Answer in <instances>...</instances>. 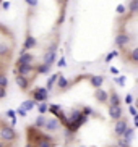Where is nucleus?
Returning <instances> with one entry per match:
<instances>
[{"label":"nucleus","instance_id":"nucleus-1","mask_svg":"<svg viewBox=\"0 0 138 147\" xmlns=\"http://www.w3.org/2000/svg\"><path fill=\"white\" fill-rule=\"evenodd\" d=\"M15 138H16V133H15V129H13L12 126H3L0 129V139H3V141H13Z\"/></svg>","mask_w":138,"mask_h":147},{"label":"nucleus","instance_id":"nucleus-2","mask_svg":"<svg viewBox=\"0 0 138 147\" xmlns=\"http://www.w3.org/2000/svg\"><path fill=\"white\" fill-rule=\"evenodd\" d=\"M33 95H34V100H36V102H44V100H47L49 89H47V87H38Z\"/></svg>","mask_w":138,"mask_h":147},{"label":"nucleus","instance_id":"nucleus-3","mask_svg":"<svg viewBox=\"0 0 138 147\" xmlns=\"http://www.w3.org/2000/svg\"><path fill=\"white\" fill-rule=\"evenodd\" d=\"M54 61H55V45H52L49 49V52L46 53V57H44V63L46 65H52Z\"/></svg>","mask_w":138,"mask_h":147},{"label":"nucleus","instance_id":"nucleus-4","mask_svg":"<svg viewBox=\"0 0 138 147\" xmlns=\"http://www.w3.org/2000/svg\"><path fill=\"white\" fill-rule=\"evenodd\" d=\"M109 115H111V118H114V120H119V118L122 117V107L120 105H111Z\"/></svg>","mask_w":138,"mask_h":147},{"label":"nucleus","instance_id":"nucleus-5","mask_svg":"<svg viewBox=\"0 0 138 147\" xmlns=\"http://www.w3.org/2000/svg\"><path fill=\"white\" fill-rule=\"evenodd\" d=\"M59 126H60V123H59L57 118H49V120H46V123H44V128H47L49 131H57Z\"/></svg>","mask_w":138,"mask_h":147},{"label":"nucleus","instance_id":"nucleus-6","mask_svg":"<svg viewBox=\"0 0 138 147\" xmlns=\"http://www.w3.org/2000/svg\"><path fill=\"white\" fill-rule=\"evenodd\" d=\"M33 60H34L33 53H29V52H21V55H20V60H18V63H20V65H21V63H31Z\"/></svg>","mask_w":138,"mask_h":147},{"label":"nucleus","instance_id":"nucleus-7","mask_svg":"<svg viewBox=\"0 0 138 147\" xmlns=\"http://www.w3.org/2000/svg\"><path fill=\"white\" fill-rule=\"evenodd\" d=\"M33 69H34V68L31 66V63H21V65L18 66V71H20V74H23V76L29 74Z\"/></svg>","mask_w":138,"mask_h":147},{"label":"nucleus","instance_id":"nucleus-8","mask_svg":"<svg viewBox=\"0 0 138 147\" xmlns=\"http://www.w3.org/2000/svg\"><path fill=\"white\" fill-rule=\"evenodd\" d=\"M128 128V125H127V121H119L115 125V128H114V131H115V134L117 136H122L124 134V131Z\"/></svg>","mask_w":138,"mask_h":147},{"label":"nucleus","instance_id":"nucleus-9","mask_svg":"<svg viewBox=\"0 0 138 147\" xmlns=\"http://www.w3.org/2000/svg\"><path fill=\"white\" fill-rule=\"evenodd\" d=\"M36 45V39L33 37V36H28L25 40V47H23V52H26V50H29V49H33Z\"/></svg>","mask_w":138,"mask_h":147},{"label":"nucleus","instance_id":"nucleus-10","mask_svg":"<svg viewBox=\"0 0 138 147\" xmlns=\"http://www.w3.org/2000/svg\"><path fill=\"white\" fill-rule=\"evenodd\" d=\"M115 42H117V45H119V47H124V45H127V44H128V36H127V34H119L115 37Z\"/></svg>","mask_w":138,"mask_h":147},{"label":"nucleus","instance_id":"nucleus-11","mask_svg":"<svg viewBox=\"0 0 138 147\" xmlns=\"http://www.w3.org/2000/svg\"><path fill=\"white\" fill-rule=\"evenodd\" d=\"M57 86L60 87V89H65V87L68 86V81H67V78H65V76H62V74H59V76H57Z\"/></svg>","mask_w":138,"mask_h":147},{"label":"nucleus","instance_id":"nucleus-12","mask_svg":"<svg viewBox=\"0 0 138 147\" xmlns=\"http://www.w3.org/2000/svg\"><path fill=\"white\" fill-rule=\"evenodd\" d=\"M16 84L21 87V89H26V87H28V79H26L23 74H18L16 76Z\"/></svg>","mask_w":138,"mask_h":147},{"label":"nucleus","instance_id":"nucleus-13","mask_svg":"<svg viewBox=\"0 0 138 147\" xmlns=\"http://www.w3.org/2000/svg\"><path fill=\"white\" fill-rule=\"evenodd\" d=\"M96 97H98V99L101 100V102H106V100H107V97H109V94L106 91H102V89H99V87H98V92H96Z\"/></svg>","mask_w":138,"mask_h":147},{"label":"nucleus","instance_id":"nucleus-14","mask_svg":"<svg viewBox=\"0 0 138 147\" xmlns=\"http://www.w3.org/2000/svg\"><path fill=\"white\" fill-rule=\"evenodd\" d=\"M102 81H104L102 76H91V84H93L94 87H101Z\"/></svg>","mask_w":138,"mask_h":147},{"label":"nucleus","instance_id":"nucleus-15","mask_svg":"<svg viewBox=\"0 0 138 147\" xmlns=\"http://www.w3.org/2000/svg\"><path fill=\"white\" fill-rule=\"evenodd\" d=\"M107 99H109V102H111V105H120V99H119V95H117L115 92H112Z\"/></svg>","mask_w":138,"mask_h":147},{"label":"nucleus","instance_id":"nucleus-16","mask_svg":"<svg viewBox=\"0 0 138 147\" xmlns=\"http://www.w3.org/2000/svg\"><path fill=\"white\" fill-rule=\"evenodd\" d=\"M122 136H124V139H125L127 142H130V141H132V138H133V129H132V128H127V129L124 131V134H122Z\"/></svg>","mask_w":138,"mask_h":147},{"label":"nucleus","instance_id":"nucleus-17","mask_svg":"<svg viewBox=\"0 0 138 147\" xmlns=\"http://www.w3.org/2000/svg\"><path fill=\"white\" fill-rule=\"evenodd\" d=\"M34 105H36V100H26L21 107L25 108V110H31V108H34Z\"/></svg>","mask_w":138,"mask_h":147},{"label":"nucleus","instance_id":"nucleus-18","mask_svg":"<svg viewBox=\"0 0 138 147\" xmlns=\"http://www.w3.org/2000/svg\"><path fill=\"white\" fill-rule=\"evenodd\" d=\"M7 117L10 118V121H12V126L16 125V117H15V110H8L7 112Z\"/></svg>","mask_w":138,"mask_h":147},{"label":"nucleus","instance_id":"nucleus-19","mask_svg":"<svg viewBox=\"0 0 138 147\" xmlns=\"http://www.w3.org/2000/svg\"><path fill=\"white\" fill-rule=\"evenodd\" d=\"M44 123H46V118H44V115H41V117L34 121V126L36 128H44Z\"/></svg>","mask_w":138,"mask_h":147},{"label":"nucleus","instance_id":"nucleus-20","mask_svg":"<svg viewBox=\"0 0 138 147\" xmlns=\"http://www.w3.org/2000/svg\"><path fill=\"white\" fill-rule=\"evenodd\" d=\"M47 110H49L51 113H54V115H55V113L59 112V110H62V107H60V105H49Z\"/></svg>","mask_w":138,"mask_h":147},{"label":"nucleus","instance_id":"nucleus-21","mask_svg":"<svg viewBox=\"0 0 138 147\" xmlns=\"http://www.w3.org/2000/svg\"><path fill=\"white\" fill-rule=\"evenodd\" d=\"M8 86V79L5 74H0V87H7Z\"/></svg>","mask_w":138,"mask_h":147},{"label":"nucleus","instance_id":"nucleus-22","mask_svg":"<svg viewBox=\"0 0 138 147\" xmlns=\"http://www.w3.org/2000/svg\"><path fill=\"white\" fill-rule=\"evenodd\" d=\"M137 8H138V2L137 0H132V3H130V11H132V13H137Z\"/></svg>","mask_w":138,"mask_h":147},{"label":"nucleus","instance_id":"nucleus-23","mask_svg":"<svg viewBox=\"0 0 138 147\" xmlns=\"http://www.w3.org/2000/svg\"><path fill=\"white\" fill-rule=\"evenodd\" d=\"M57 76H59V74H52L51 78H49V81H47V89H51V87H52V84H54V82H55Z\"/></svg>","mask_w":138,"mask_h":147},{"label":"nucleus","instance_id":"nucleus-24","mask_svg":"<svg viewBox=\"0 0 138 147\" xmlns=\"http://www.w3.org/2000/svg\"><path fill=\"white\" fill-rule=\"evenodd\" d=\"M38 108H39V113H46L47 112V104H46V102H41Z\"/></svg>","mask_w":138,"mask_h":147},{"label":"nucleus","instance_id":"nucleus-25","mask_svg":"<svg viewBox=\"0 0 138 147\" xmlns=\"http://www.w3.org/2000/svg\"><path fill=\"white\" fill-rule=\"evenodd\" d=\"M49 69H51V65H46V63H44L42 66H39V68H38V71H39V73H47Z\"/></svg>","mask_w":138,"mask_h":147},{"label":"nucleus","instance_id":"nucleus-26","mask_svg":"<svg viewBox=\"0 0 138 147\" xmlns=\"http://www.w3.org/2000/svg\"><path fill=\"white\" fill-rule=\"evenodd\" d=\"M39 146L41 147H52L51 142H49V139H41V141H39Z\"/></svg>","mask_w":138,"mask_h":147},{"label":"nucleus","instance_id":"nucleus-27","mask_svg":"<svg viewBox=\"0 0 138 147\" xmlns=\"http://www.w3.org/2000/svg\"><path fill=\"white\" fill-rule=\"evenodd\" d=\"M80 115H81V112H78V110H73V112H72V117H70V121L77 120V118L80 117Z\"/></svg>","mask_w":138,"mask_h":147},{"label":"nucleus","instance_id":"nucleus-28","mask_svg":"<svg viewBox=\"0 0 138 147\" xmlns=\"http://www.w3.org/2000/svg\"><path fill=\"white\" fill-rule=\"evenodd\" d=\"M115 57H117V52H115V50H112L111 53H107V57H106V61H111L112 58H115Z\"/></svg>","mask_w":138,"mask_h":147},{"label":"nucleus","instance_id":"nucleus-29","mask_svg":"<svg viewBox=\"0 0 138 147\" xmlns=\"http://www.w3.org/2000/svg\"><path fill=\"white\" fill-rule=\"evenodd\" d=\"M26 112H28V110H25L23 107H20V108L16 110V112H15V113H18V115H21V117H26V115H28Z\"/></svg>","mask_w":138,"mask_h":147},{"label":"nucleus","instance_id":"nucleus-30","mask_svg":"<svg viewBox=\"0 0 138 147\" xmlns=\"http://www.w3.org/2000/svg\"><path fill=\"white\" fill-rule=\"evenodd\" d=\"M10 49L7 45H0V55H5V53H8Z\"/></svg>","mask_w":138,"mask_h":147},{"label":"nucleus","instance_id":"nucleus-31","mask_svg":"<svg viewBox=\"0 0 138 147\" xmlns=\"http://www.w3.org/2000/svg\"><path fill=\"white\" fill-rule=\"evenodd\" d=\"M115 82H117V84H120V86H124V84H125V76H120V78H115Z\"/></svg>","mask_w":138,"mask_h":147},{"label":"nucleus","instance_id":"nucleus-32","mask_svg":"<svg viewBox=\"0 0 138 147\" xmlns=\"http://www.w3.org/2000/svg\"><path fill=\"white\" fill-rule=\"evenodd\" d=\"M91 113H93V108H91V107H85V110H83V115H86V117H88V115H91Z\"/></svg>","mask_w":138,"mask_h":147},{"label":"nucleus","instance_id":"nucleus-33","mask_svg":"<svg viewBox=\"0 0 138 147\" xmlns=\"http://www.w3.org/2000/svg\"><path fill=\"white\" fill-rule=\"evenodd\" d=\"M132 60H133V61L138 60V50H137V49H135L133 52H132Z\"/></svg>","mask_w":138,"mask_h":147},{"label":"nucleus","instance_id":"nucleus-34","mask_svg":"<svg viewBox=\"0 0 138 147\" xmlns=\"http://www.w3.org/2000/svg\"><path fill=\"white\" fill-rule=\"evenodd\" d=\"M117 13H125V7H124V5H119V7H117Z\"/></svg>","mask_w":138,"mask_h":147},{"label":"nucleus","instance_id":"nucleus-35","mask_svg":"<svg viewBox=\"0 0 138 147\" xmlns=\"http://www.w3.org/2000/svg\"><path fill=\"white\" fill-rule=\"evenodd\" d=\"M25 2L28 5H31V7H36V5H38V0H25Z\"/></svg>","mask_w":138,"mask_h":147},{"label":"nucleus","instance_id":"nucleus-36","mask_svg":"<svg viewBox=\"0 0 138 147\" xmlns=\"http://www.w3.org/2000/svg\"><path fill=\"white\" fill-rule=\"evenodd\" d=\"M125 102H127V104H128V105H132V102H133V97H132V95H127V97H125Z\"/></svg>","mask_w":138,"mask_h":147},{"label":"nucleus","instance_id":"nucleus-37","mask_svg":"<svg viewBox=\"0 0 138 147\" xmlns=\"http://www.w3.org/2000/svg\"><path fill=\"white\" fill-rule=\"evenodd\" d=\"M57 65H59V68H64L65 66V58H60V60L57 61Z\"/></svg>","mask_w":138,"mask_h":147},{"label":"nucleus","instance_id":"nucleus-38","mask_svg":"<svg viewBox=\"0 0 138 147\" xmlns=\"http://www.w3.org/2000/svg\"><path fill=\"white\" fill-rule=\"evenodd\" d=\"M128 110H130V113H132L133 117H135V115H137V108H135L133 105H130V108H128Z\"/></svg>","mask_w":138,"mask_h":147},{"label":"nucleus","instance_id":"nucleus-39","mask_svg":"<svg viewBox=\"0 0 138 147\" xmlns=\"http://www.w3.org/2000/svg\"><path fill=\"white\" fill-rule=\"evenodd\" d=\"M5 94H7V92H5V87H0V99H3Z\"/></svg>","mask_w":138,"mask_h":147},{"label":"nucleus","instance_id":"nucleus-40","mask_svg":"<svg viewBox=\"0 0 138 147\" xmlns=\"http://www.w3.org/2000/svg\"><path fill=\"white\" fill-rule=\"evenodd\" d=\"M2 7H3L5 10H8L10 8V2H3V5H2Z\"/></svg>","mask_w":138,"mask_h":147},{"label":"nucleus","instance_id":"nucleus-41","mask_svg":"<svg viewBox=\"0 0 138 147\" xmlns=\"http://www.w3.org/2000/svg\"><path fill=\"white\" fill-rule=\"evenodd\" d=\"M111 73H112V74H117V73H119V69L114 68V66H112V68H111Z\"/></svg>","mask_w":138,"mask_h":147},{"label":"nucleus","instance_id":"nucleus-42","mask_svg":"<svg viewBox=\"0 0 138 147\" xmlns=\"http://www.w3.org/2000/svg\"><path fill=\"white\" fill-rule=\"evenodd\" d=\"M0 147H5V144H2V142H0Z\"/></svg>","mask_w":138,"mask_h":147}]
</instances>
